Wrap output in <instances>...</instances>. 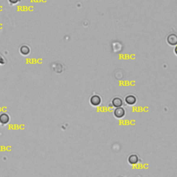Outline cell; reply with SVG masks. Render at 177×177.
<instances>
[{
	"label": "cell",
	"instance_id": "4",
	"mask_svg": "<svg viewBox=\"0 0 177 177\" xmlns=\"http://www.w3.org/2000/svg\"><path fill=\"white\" fill-rule=\"evenodd\" d=\"M90 103L93 106H98L101 103V98L99 95H94L90 98Z\"/></svg>",
	"mask_w": 177,
	"mask_h": 177
},
{
	"label": "cell",
	"instance_id": "9",
	"mask_svg": "<svg viewBox=\"0 0 177 177\" xmlns=\"http://www.w3.org/2000/svg\"><path fill=\"white\" fill-rule=\"evenodd\" d=\"M5 62L6 61L4 59L3 57L0 55V64H4L5 63Z\"/></svg>",
	"mask_w": 177,
	"mask_h": 177
},
{
	"label": "cell",
	"instance_id": "3",
	"mask_svg": "<svg viewBox=\"0 0 177 177\" xmlns=\"http://www.w3.org/2000/svg\"><path fill=\"white\" fill-rule=\"evenodd\" d=\"M10 116L7 113H2L0 114V123L2 125H7L10 121Z\"/></svg>",
	"mask_w": 177,
	"mask_h": 177
},
{
	"label": "cell",
	"instance_id": "2",
	"mask_svg": "<svg viewBox=\"0 0 177 177\" xmlns=\"http://www.w3.org/2000/svg\"><path fill=\"white\" fill-rule=\"evenodd\" d=\"M113 115L117 118H121L125 116V111L123 107H118V108L115 109V110L113 111Z\"/></svg>",
	"mask_w": 177,
	"mask_h": 177
},
{
	"label": "cell",
	"instance_id": "10",
	"mask_svg": "<svg viewBox=\"0 0 177 177\" xmlns=\"http://www.w3.org/2000/svg\"><path fill=\"white\" fill-rule=\"evenodd\" d=\"M19 1L20 0H9V2L13 4H17Z\"/></svg>",
	"mask_w": 177,
	"mask_h": 177
},
{
	"label": "cell",
	"instance_id": "5",
	"mask_svg": "<svg viewBox=\"0 0 177 177\" xmlns=\"http://www.w3.org/2000/svg\"><path fill=\"white\" fill-rule=\"evenodd\" d=\"M125 103L129 105H133L136 103V98L133 95H129L125 98Z\"/></svg>",
	"mask_w": 177,
	"mask_h": 177
},
{
	"label": "cell",
	"instance_id": "11",
	"mask_svg": "<svg viewBox=\"0 0 177 177\" xmlns=\"http://www.w3.org/2000/svg\"><path fill=\"white\" fill-rule=\"evenodd\" d=\"M174 53H175V54L177 56V45L176 46V47L174 48Z\"/></svg>",
	"mask_w": 177,
	"mask_h": 177
},
{
	"label": "cell",
	"instance_id": "7",
	"mask_svg": "<svg viewBox=\"0 0 177 177\" xmlns=\"http://www.w3.org/2000/svg\"><path fill=\"white\" fill-rule=\"evenodd\" d=\"M138 160H139V159H138V156L136 155V154H131L128 157V162L131 165L137 164Z\"/></svg>",
	"mask_w": 177,
	"mask_h": 177
},
{
	"label": "cell",
	"instance_id": "8",
	"mask_svg": "<svg viewBox=\"0 0 177 177\" xmlns=\"http://www.w3.org/2000/svg\"><path fill=\"white\" fill-rule=\"evenodd\" d=\"M20 53L24 56H27L30 53V48L27 46H22L20 48Z\"/></svg>",
	"mask_w": 177,
	"mask_h": 177
},
{
	"label": "cell",
	"instance_id": "6",
	"mask_svg": "<svg viewBox=\"0 0 177 177\" xmlns=\"http://www.w3.org/2000/svg\"><path fill=\"white\" fill-rule=\"evenodd\" d=\"M123 105V100H122L121 98L116 97L113 99L112 105L113 106V107H116V108H118V107H122V105Z\"/></svg>",
	"mask_w": 177,
	"mask_h": 177
},
{
	"label": "cell",
	"instance_id": "1",
	"mask_svg": "<svg viewBox=\"0 0 177 177\" xmlns=\"http://www.w3.org/2000/svg\"><path fill=\"white\" fill-rule=\"evenodd\" d=\"M167 42L171 46H176L177 45V35L174 33H172L169 35L167 38Z\"/></svg>",
	"mask_w": 177,
	"mask_h": 177
}]
</instances>
